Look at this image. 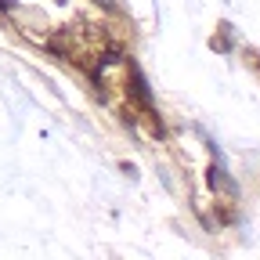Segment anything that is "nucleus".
I'll return each instance as SVG.
<instances>
[{"mask_svg":"<svg viewBox=\"0 0 260 260\" xmlns=\"http://www.w3.org/2000/svg\"><path fill=\"white\" fill-rule=\"evenodd\" d=\"M0 4H4V8H11V0H0Z\"/></svg>","mask_w":260,"mask_h":260,"instance_id":"nucleus-1","label":"nucleus"}]
</instances>
